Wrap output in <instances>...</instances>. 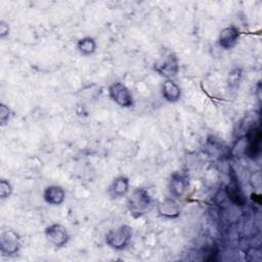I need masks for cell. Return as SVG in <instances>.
<instances>
[{"label": "cell", "mask_w": 262, "mask_h": 262, "mask_svg": "<svg viewBox=\"0 0 262 262\" xmlns=\"http://www.w3.org/2000/svg\"><path fill=\"white\" fill-rule=\"evenodd\" d=\"M10 110L9 107L4 104V103H1V106H0V124L1 126H5L7 125V123L9 122V119H10Z\"/></svg>", "instance_id": "cell-16"}, {"label": "cell", "mask_w": 262, "mask_h": 262, "mask_svg": "<svg viewBox=\"0 0 262 262\" xmlns=\"http://www.w3.org/2000/svg\"><path fill=\"white\" fill-rule=\"evenodd\" d=\"M43 200L51 206H59L66 200V191L60 185L52 184L47 186L43 192Z\"/></svg>", "instance_id": "cell-10"}, {"label": "cell", "mask_w": 262, "mask_h": 262, "mask_svg": "<svg viewBox=\"0 0 262 262\" xmlns=\"http://www.w3.org/2000/svg\"><path fill=\"white\" fill-rule=\"evenodd\" d=\"M161 93L163 98L168 102H177L180 100L182 92L180 87L172 79H166L161 87Z\"/></svg>", "instance_id": "cell-11"}, {"label": "cell", "mask_w": 262, "mask_h": 262, "mask_svg": "<svg viewBox=\"0 0 262 262\" xmlns=\"http://www.w3.org/2000/svg\"><path fill=\"white\" fill-rule=\"evenodd\" d=\"M12 191H13L12 184L7 179L2 178L0 180V199L2 201L8 199L12 194Z\"/></svg>", "instance_id": "cell-15"}, {"label": "cell", "mask_w": 262, "mask_h": 262, "mask_svg": "<svg viewBox=\"0 0 262 262\" xmlns=\"http://www.w3.org/2000/svg\"><path fill=\"white\" fill-rule=\"evenodd\" d=\"M9 32H10V28L8 23H6L5 20H1L0 21V38L4 39L8 37Z\"/></svg>", "instance_id": "cell-17"}, {"label": "cell", "mask_w": 262, "mask_h": 262, "mask_svg": "<svg viewBox=\"0 0 262 262\" xmlns=\"http://www.w3.org/2000/svg\"><path fill=\"white\" fill-rule=\"evenodd\" d=\"M189 185L188 178L180 173H173L169 180V191L174 199H180L186 191Z\"/></svg>", "instance_id": "cell-7"}, {"label": "cell", "mask_w": 262, "mask_h": 262, "mask_svg": "<svg viewBox=\"0 0 262 262\" xmlns=\"http://www.w3.org/2000/svg\"><path fill=\"white\" fill-rule=\"evenodd\" d=\"M239 30L234 26H229L221 30L218 37V44L221 48L228 50L233 48L239 40Z\"/></svg>", "instance_id": "cell-9"}, {"label": "cell", "mask_w": 262, "mask_h": 262, "mask_svg": "<svg viewBox=\"0 0 262 262\" xmlns=\"http://www.w3.org/2000/svg\"><path fill=\"white\" fill-rule=\"evenodd\" d=\"M132 239V228L127 224L118 226L117 228L111 229L104 237L105 244L113 250L122 251L125 250L131 243Z\"/></svg>", "instance_id": "cell-2"}, {"label": "cell", "mask_w": 262, "mask_h": 262, "mask_svg": "<svg viewBox=\"0 0 262 262\" xmlns=\"http://www.w3.org/2000/svg\"><path fill=\"white\" fill-rule=\"evenodd\" d=\"M130 188V181L127 176L121 175L116 177L110 186L107 187V194L112 200L121 199L129 192Z\"/></svg>", "instance_id": "cell-8"}, {"label": "cell", "mask_w": 262, "mask_h": 262, "mask_svg": "<svg viewBox=\"0 0 262 262\" xmlns=\"http://www.w3.org/2000/svg\"><path fill=\"white\" fill-rule=\"evenodd\" d=\"M158 212L161 216L174 219L180 215V209L173 198H167L158 204Z\"/></svg>", "instance_id": "cell-12"}, {"label": "cell", "mask_w": 262, "mask_h": 262, "mask_svg": "<svg viewBox=\"0 0 262 262\" xmlns=\"http://www.w3.org/2000/svg\"><path fill=\"white\" fill-rule=\"evenodd\" d=\"M156 73L166 79H172L179 72V60L175 53L170 52L164 57L157 59L152 66Z\"/></svg>", "instance_id": "cell-3"}, {"label": "cell", "mask_w": 262, "mask_h": 262, "mask_svg": "<svg viewBox=\"0 0 262 262\" xmlns=\"http://www.w3.org/2000/svg\"><path fill=\"white\" fill-rule=\"evenodd\" d=\"M108 95L111 99L121 107L129 108L134 105V98L131 91L121 82H114L110 86Z\"/></svg>", "instance_id": "cell-5"}, {"label": "cell", "mask_w": 262, "mask_h": 262, "mask_svg": "<svg viewBox=\"0 0 262 262\" xmlns=\"http://www.w3.org/2000/svg\"><path fill=\"white\" fill-rule=\"evenodd\" d=\"M20 250V236L13 229H5L0 234V253L4 257H12Z\"/></svg>", "instance_id": "cell-4"}, {"label": "cell", "mask_w": 262, "mask_h": 262, "mask_svg": "<svg viewBox=\"0 0 262 262\" xmlns=\"http://www.w3.org/2000/svg\"><path fill=\"white\" fill-rule=\"evenodd\" d=\"M44 234L49 244L56 248L64 247L70 241V234L68 229L59 223H53L48 225L44 230Z\"/></svg>", "instance_id": "cell-6"}, {"label": "cell", "mask_w": 262, "mask_h": 262, "mask_svg": "<svg viewBox=\"0 0 262 262\" xmlns=\"http://www.w3.org/2000/svg\"><path fill=\"white\" fill-rule=\"evenodd\" d=\"M260 139H261V132L260 128L254 127L250 133L248 134V147H247V154L249 157L254 158L258 155L260 150Z\"/></svg>", "instance_id": "cell-13"}, {"label": "cell", "mask_w": 262, "mask_h": 262, "mask_svg": "<svg viewBox=\"0 0 262 262\" xmlns=\"http://www.w3.org/2000/svg\"><path fill=\"white\" fill-rule=\"evenodd\" d=\"M152 200L149 192L142 187L135 188L127 200V207L133 218L145 215L151 208Z\"/></svg>", "instance_id": "cell-1"}, {"label": "cell", "mask_w": 262, "mask_h": 262, "mask_svg": "<svg viewBox=\"0 0 262 262\" xmlns=\"http://www.w3.org/2000/svg\"><path fill=\"white\" fill-rule=\"evenodd\" d=\"M77 49L80 52V54L84 56H88L93 54L97 49V43L96 40L92 37H83L78 40L77 42Z\"/></svg>", "instance_id": "cell-14"}]
</instances>
